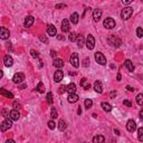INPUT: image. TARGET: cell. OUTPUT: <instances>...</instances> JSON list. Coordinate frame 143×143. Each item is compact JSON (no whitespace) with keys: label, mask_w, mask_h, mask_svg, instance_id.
<instances>
[{"label":"cell","mask_w":143,"mask_h":143,"mask_svg":"<svg viewBox=\"0 0 143 143\" xmlns=\"http://www.w3.org/2000/svg\"><path fill=\"white\" fill-rule=\"evenodd\" d=\"M107 42L111 45V46H113V47H120L121 45H122V40H121L119 37H116L115 35L108 36Z\"/></svg>","instance_id":"cell-1"},{"label":"cell","mask_w":143,"mask_h":143,"mask_svg":"<svg viewBox=\"0 0 143 143\" xmlns=\"http://www.w3.org/2000/svg\"><path fill=\"white\" fill-rule=\"evenodd\" d=\"M132 14H133V8L125 7L124 9L121 11V17H122L123 20H127V19H130V17L132 16Z\"/></svg>","instance_id":"cell-2"},{"label":"cell","mask_w":143,"mask_h":143,"mask_svg":"<svg viewBox=\"0 0 143 143\" xmlns=\"http://www.w3.org/2000/svg\"><path fill=\"white\" fill-rule=\"evenodd\" d=\"M11 126H12V120L10 117H6V120L1 123L0 130H1V132H5V131H7L8 129H10Z\"/></svg>","instance_id":"cell-3"},{"label":"cell","mask_w":143,"mask_h":143,"mask_svg":"<svg viewBox=\"0 0 143 143\" xmlns=\"http://www.w3.org/2000/svg\"><path fill=\"white\" fill-rule=\"evenodd\" d=\"M85 45H86V47L88 48L89 50L94 49V47H95V38L93 37V35H88V36H87Z\"/></svg>","instance_id":"cell-4"},{"label":"cell","mask_w":143,"mask_h":143,"mask_svg":"<svg viewBox=\"0 0 143 143\" xmlns=\"http://www.w3.org/2000/svg\"><path fill=\"white\" fill-rule=\"evenodd\" d=\"M103 26L105 27L106 29H113L115 27V20L113 18H106L105 20L103 21Z\"/></svg>","instance_id":"cell-5"},{"label":"cell","mask_w":143,"mask_h":143,"mask_svg":"<svg viewBox=\"0 0 143 143\" xmlns=\"http://www.w3.org/2000/svg\"><path fill=\"white\" fill-rule=\"evenodd\" d=\"M95 61H96V63L100 64V65H106V58H105V56H104L102 53H100V52L95 53Z\"/></svg>","instance_id":"cell-6"},{"label":"cell","mask_w":143,"mask_h":143,"mask_svg":"<svg viewBox=\"0 0 143 143\" xmlns=\"http://www.w3.org/2000/svg\"><path fill=\"white\" fill-rule=\"evenodd\" d=\"M69 61L74 67H76V68L80 67V58H78V55L76 54V53L72 54V56H70V58H69Z\"/></svg>","instance_id":"cell-7"},{"label":"cell","mask_w":143,"mask_h":143,"mask_svg":"<svg viewBox=\"0 0 143 143\" xmlns=\"http://www.w3.org/2000/svg\"><path fill=\"white\" fill-rule=\"evenodd\" d=\"M12 81H14L15 84H20L21 82L25 81V75H23L22 73H17V74H15V75H14Z\"/></svg>","instance_id":"cell-8"},{"label":"cell","mask_w":143,"mask_h":143,"mask_svg":"<svg viewBox=\"0 0 143 143\" xmlns=\"http://www.w3.org/2000/svg\"><path fill=\"white\" fill-rule=\"evenodd\" d=\"M10 36V31L9 29H7L6 27H1L0 28V37H1V39H8Z\"/></svg>","instance_id":"cell-9"},{"label":"cell","mask_w":143,"mask_h":143,"mask_svg":"<svg viewBox=\"0 0 143 143\" xmlns=\"http://www.w3.org/2000/svg\"><path fill=\"white\" fill-rule=\"evenodd\" d=\"M9 117L11 119L12 121H18V120H19V117H20V113H19V111L17 110V108H15V110L10 111Z\"/></svg>","instance_id":"cell-10"},{"label":"cell","mask_w":143,"mask_h":143,"mask_svg":"<svg viewBox=\"0 0 143 143\" xmlns=\"http://www.w3.org/2000/svg\"><path fill=\"white\" fill-rule=\"evenodd\" d=\"M34 22H35V18H34L33 16H27L26 18H25V22H23V25H25L26 28H28V27L33 26Z\"/></svg>","instance_id":"cell-11"},{"label":"cell","mask_w":143,"mask_h":143,"mask_svg":"<svg viewBox=\"0 0 143 143\" xmlns=\"http://www.w3.org/2000/svg\"><path fill=\"white\" fill-rule=\"evenodd\" d=\"M63 77H64V73L61 69H57L54 74V81L56 83H59L61 81H63Z\"/></svg>","instance_id":"cell-12"},{"label":"cell","mask_w":143,"mask_h":143,"mask_svg":"<svg viewBox=\"0 0 143 143\" xmlns=\"http://www.w3.org/2000/svg\"><path fill=\"white\" fill-rule=\"evenodd\" d=\"M126 130L129 132H134L136 130V123L133 120H129L126 123Z\"/></svg>","instance_id":"cell-13"},{"label":"cell","mask_w":143,"mask_h":143,"mask_svg":"<svg viewBox=\"0 0 143 143\" xmlns=\"http://www.w3.org/2000/svg\"><path fill=\"white\" fill-rule=\"evenodd\" d=\"M61 30H63V33H69L70 26H69V21L67 19H64L61 21Z\"/></svg>","instance_id":"cell-14"},{"label":"cell","mask_w":143,"mask_h":143,"mask_svg":"<svg viewBox=\"0 0 143 143\" xmlns=\"http://www.w3.org/2000/svg\"><path fill=\"white\" fill-rule=\"evenodd\" d=\"M3 64H5V66H7V67H11V66L14 65V59H12V57L10 56V55H6V56L3 57Z\"/></svg>","instance_id":"cell-15"},{"label":"cell","mask_w":143,"mask_h":143,"mask_svg":"<svg viewBox=\"0 0 143 143\" xmlns=\"http://www.w3.org/2000/svg\"><path fill=\"white\" fill-rule=\"evenodd\" d=\"M47 34L49 36H57V29H56V27L54 26V25H48L47 26Z\"/></svg>","instance_id":"cell-16"},{"label":"cell","mask_w":143,"mask_h":143,"mask_svg":"<svg viewBox=\"0 0 143 143\" xmlns=\"http://www.w3.org/2000/svg\"><path fill=\"white\" fill-rule=\"evenodd\" d=\"M78 99H80V97H78V95L76 93H72V94H69V95H68V97H67V100H68V102H69V103H76V102L78 101Z\"/></svg>","instance_id":"cell-17"},{"label":"cell","mask_w":143,"mask_h":143,"mask_svg":"<svg viewBox=\"0 0 143 143\" xmlns=\"http://www.w3.org/2000/svg\"><path fill=\"white\" fill-rule=\"evenodd\" d=\"M94 89H95V92H97L100 94L103 92V85H102V83L100 81H96V82L94 83Z\"/></svg>","instance_id":"cell-18"},{"label":"cell","mask_w":143,"mask_h":143,"mask_svg":"<svg viewBox=\"0 0 143 143\" xmlns=\"http://www.w3.org/2000/svg\"><path fill=\"white\" fill-rule=\"evenodd\" d=\"M102 17V10L101 9H95L93 11V18L95 21H99Z\"/></svg>","instance_id":"cell-19"},{"label":"cell","mask_w":143,"mask_h":143,"mask_svg":"<svg viewBox=\"0 0 143 143\" xmlns=\"http://www.w3.org/2000/svg\"><path fill=\"white\" fill-rule=\"evenodd\" d=\"M124 66L127 68V70L129 72H134V64L132 63V61H130V59H126L124 63Z\"/></svg>","instance_id":"cell-20"},{"label":"cell","mask_w":143,"mask_h":143,"mask_svg":"<svg viewBox=\"0 0 143 143\" xmlns=\"http://www.w3.org/2000/svg\"><path fill=\"white\" fill-rule=\"evenodd\" d=\"M81 86H82L84 89L91 88V84H89V82L86 80V78H82V80H81Z\"/></svg>","instance_id":"cell-21"},{"label":"cell","mask_w":143,"mask_h":143,"mask_svg":"<svg viewBox=\"0 0 143 143\" xmlns=\"http://www.w3.org/2000/svg\"><path fill=\"white\" fill-rule=\"evenodd\" d=\"M76 41H77V46L80 47V48H82L83 46L85 45V39H84V37H83L82 35H78L77 36V39H76Z\"/></svg>","instance_id":"cell-22"},{"label":"cell","mask_w":143,"mask_h":143,"mask_svg":"<svg viewBox=\"0 0 143 143\" xmlns=\"http://www.w3.org/2000/svg\"><path fill=\"white\" fill-rule=\"evenodd\" d=\"M0 94L5 97H8V99H14V94L10 93V92H8V91H6L5 88H2L1 91H0Z\"/></svg>","instance_id":"cell-23"},{"label":"cell","mask_w":143,"mask_h":143,"mask_svg":"<svg viewBox=\"0 0 143 143\" xmlns=\"http://www.w3.org/2000/svg\"><path fill=\"white\" fill-rule=\"evenodd\" d=\"M78 19H80V16H78L77 12H74V14L70 15V21H72V23L76 25L78 22Z\"/></svg>","instance_id":"cell-24"},{"label":"cell","mask_w":143,"mask_h":143,"mask_svg":"<svg viewBox=\"0 0 143 143\" xmlns=\"http://www.w3.org/2000/svg\"><path fill=\"white\" fill-rule=\"evenodd\" d=\"M54 66H55V67H57V68L63 67V66H64V61H63V59H61V58H55L54 59Z\"/></svg>","instance_id":"cell-25"},{"label":"cell","mask_w":143,"mask_h":143,"mask_svg":"<svg viewBox=\"0 0 143 143\" xmlns=\"http://www.w3.org/2000/svg\"><path fill=\"white\" fill-rule=\"evenodd\" d=\"M105 141V138L103 135H96L93 138V142L94 143H103Z\"/></svg>","instance_id":"cell-26"},{"label":"cell","mask_w":143,"mask_h":143,"mask_svg":"<svg viewBox=\"0 0 143 143\" xmlns=\"http://www.w3.org/2000/svg\"><path fill=\"white\" fill-rule=\"evenodd\" d=\"M67 92L69 94L75 93V92H76V85L74 84V83H70V84H68L67 85Z\"/></svg>","instance_id":"cell-27"},{"label":"cell","mask_w":143,"mask_h":143,"mask_svg":"<svg viewBox=\"0 0 143 143\" xmlns=\"http://www.w3.org/2000/svg\"><path fill=\"white\" fill-rule=\"evenodd\" d=\"M102 108H103L105 112H111V111H112V105L106 103V102H103V103H102Z\"/></svg>","instance_id":"cell-28"},{"label":"cell","mask_w":143,"mask_h":143,"mask_svg":"<svg viewBox=\"0 0 143 143\" xmlns=\"http://www.w3.org/2000/svg\"><path fill=\"white\" fill-rule=\"evenodd\" d=\"M135 101H136V103H138L139 105H141V106L143 105V93L138 94V96H136Z\"/></svg>","instance_id":"cell-29"},{"label":"cell","mask_w":143,"mask_h":143,"mask_svg":"<svg viewBox=\"0 0 143 143\" xmlns=\"http://www.w3.org/2000/svg\"><path fill=\"white\" fill-rule=\"evenodd\" d=\"M58 130L59 131H65L66 130V122L64 120H61L58 123Z\"/></svg>","instance_id":"cell-30"},{"label":"cell","mask_w":143,"mask_h":143,"mask_svg":"<svg viewBox=\"0 0 143 143\" xmlns=\"http://www.w3.org/2000/svg\"><path fill=\"white\" fill-rule=\"evenodd\" d=\"M84 105H85V107H86V108L92 107V106H93V101H92L91 99H86V100H85V102H84Z\"/></svg>","instance_id":"cell-31"},{"label":"cell","mask_w":143,"mask_h":143,"mask_svg":"<svg viewBox=\"0 0 143 143\" xmlns=\"http://www.w3.org/2000/svg\"><path fill=\"white\" fill-rule=\"evenodd\" d=\"M46 99H47V103H48V104H53L54 100H53V94L50 93V92H49V93H47Z\"/></svg>","instance_id":"cell-32"},{"label":"cell","mask_w":143,"mask_h":143,"mask_svg":"<svg viewBox=\"0 0 143 143\" xmlns=\"http://www.w3.org/2000/svg\"><path fill=\"white\" fill-rule=\"evenodd\" d=\"M138 139L139 141H143V127H140L138 130Z\"/></svg>","instance_id":"cell-33"},{"label":"cell","mask_w":143,"mask_h":143,"mask_svg":"<svg viewBox=\"0 0 143 143\" xmlns=\"http://www.w3.org/2000/svg\"><path fill=\"white\" fill-rule=\"evenodd\" d=\"M68 39H69V41H75L77 39V35L75 33H70L69 36H68Z\"/></svg>","instance_id":"cell-34"},{"label":"cell","mask_w":143,"mask_h":143,"mask_svg":"<svg viewBox=\"0 0 143 143\" xmlns=\"http://www.w3.org/2000/svg\"><path fill=\"white\" fill-rule=\"evenodd\" d=\"M136 36H138L139 38L143 37V28H141V27H138V28H136Z\"/></svg>","instance_id":"cell-35"},{"label":"cell","mask_w":143,"mask_h":143,"mask_svg":"<svg viewBox=\"0 0 143 143\" xmlns=\"http://www.w3.org/2000/svg\"><path fill=\"white\" fill-rule=\"evenodd\" d=\"M47 125H48V127H49L50 130H54L55 127H56V123H55L53 120H52V121H49V122L47 123Z\"/></svg>","instance_id":"cell-36"},{"label":"cell","mask_w":143,"mask_h":143,"mask_svg":"<svg viewBox=\"0 0 143 143\" xmlns=\"http://www.w3.org/2000/svg\"><path fill=\"white\" fill-rule=\"evenodd\" d=\"M50 116H52L53 119H56V117H58V114H57V111L55 110L54 107L52 108V112H50Z\"/></svg>","instance_id":"cell-37"},{"label":"cell","mask_w":143,"mask_h":143,"mask_svg":"<svg viewBox=\"0 0 143 143\" xmlns=\"http://www.w3.org/2000/svg\"><path fill=\"white\" fill-rule=\"evenodd\" d=\"M30 54H31V56H33L34 58H38V57H39V55H38V52H36L35 49H31V50H30Z\"/></svg>","instance_id":"cell-38"},{"label":"cell","mask_w":143,"mask_h":143,"mask_svg":"<svg viewBox=\"0 0 143 143\" xmlns=\"http://www.w3.org/2000/svg\"><path fill=\"white\" fill-rule=\"evenodd\" d=\"M123 104H124L125 106H127V107H131L132 106V103L129 101V100H124V101H123Z\"/></svg>","instance_id":"cell-39"},{"label":"cell","mask_w":143,"mask_h":143,"mask_svg":"<svg viewBox=\"0 0 143 143\" xmlns=\"http://www.w3.org/2000/svg\"><path fill=\"white\" fill-rule=\"evenodd\" d=\"M41 88H42V83L40 82L39 84H38V86H37V88H36V89H37V91L39 92V93H42V92H44V91H42Z\"/></svg>","instance_id":"cell-40"},{"label":"cell","mask_w":143,"mask_h":143,"mask_svg":"<svg viewBox=\"0 0 143 143\" xmlns=\"http://www.w3.org/2000/svg\"><path fill=\"white\" fill-rule=\"evenodd\" d=\"M66 91H67V86H64L63 85V86L59 87V93H64V92H66Z\"/></svg>","instance_id":"cell-41"},{"label":"cell","mask_w":143,"mask_h":143,"mask_svg":"<svg viewBox=\"0 0 143 143\" xmlns=\"http://www.w3.org/2000/svg\"><path fill=\"white\" fill-rule=\"evenodd\" d=\"M56 9H61V8H66V5L65 3H58V5H56Z\"/></svg>","instance_id":"cell-42"},{"label":"cell","mask_w":143,"mask_h":143,"mask_svg":"<svg viewBox=\"0 0 143 143\" xmlns=\"http://www.w3.org/2000/svg\"><path fill=\"white\" fill-rule=\"evenodd\" d=\"M133 2V0H122V3L123 5H130V3Z\"/></svg>","instance_id":"cell-43"},{"label":"cell","mask_w":143,"mask_h":143,"mask_svg":"<svg viewBox=\"0 0 143 143\" xmlns=\"http://www.w3.org/2000/svg\"><path fill=\"white\" fill-rule=\"evenodd\" d=\"M88 61H89L88 58H85V61H84V66H85V67H87V66H88Z\"/></svg>","instance_id":"cell-44"},{"label":"cell","mask_w":143,"mask_h":143,"mask_svg":"<svg viewBox=\"0 0 143 143\" xmlns=\"http://www.w3.org/2000/svg\"><path fill=\"white\" fill-rule=\"evenodd\" d=\"M40 40H41V41H44V42H47V41H48V40H47V38L46 37H42V36H40Z\"/></svg>","instance_id":"cell-45"},{"label":"cell","mask_w":143,"mask_h":143,"mask_svg":"<svg viewBox=\"0 0 143 143\" xmlns=\"http://www.w3.org/2000/svg\"><path fill=\"white\" fill-rule=\"evenodd\" d=\"M57 39H58V40H64V36H61V35H57Z\"/></svg>","instance_id":"cell-46"},{"label":"cell","mask_w":143,"mask_h":143,"mask_svg":"<svg viewBox=\"0 0 143 143\" xmlns=\"http://www.w3.org/2000/svg\"><path fill=\"white\" fill-rule=\"evenodd\" d=\"M140 119H141V120L143 121V108H142V110L140 111Z\"/></svg>","instance_id":"cell-47"},{"label":"cell","mask_w":143,"mask_h":143,"mask_svg":"<svg viewBox=\"0 0 143 143\" xmlns=\"http://www.w3.org/2000/svg\"><path fill=\"white\" fill-rule=\"evenodd\" d=\"M126 88H127V89H129V91H130V92H134V91H135V89H134V88H133V87H131V86H126Z\"/></svg>","instance_id":"cell-48"},{"label":"cell","mask_w":143,"mask_h":143,"mask_svg":"<svg viewBox=\"0 0 143 143\" xmlns=\"http://www.w3.org/2000/svg\"><path fill=\"white\" fill-rule=\"evenodd\" d=\"M50 55H52V56L53 57H54V56H56V52H55V50H50Z\"/></svg>","instance_id":"cell-49"},{"label":"cell","mask_w":143,"mask_h":143,"mask_svg":"<svg viewBox=\"0 0 143 143\" xmlns=\"http://www.w3.org/2000/svg\"><path fill=\"white\" fill-rule=\"evenodd\" d=\"M115 95H116V92H115V91H113L112 93H111V97H112V99H113V97H114Z\"/></svg>","instance_id":"cell-50"},{"label":"cell","mask_w":143,"mask_h":143,"mask_svg":"<svg viewBox=\"0 0 143 143\" xmlns=\"http://www.w3.org/2000/svg\"><path fill=\"white\" fill-rule=\"evenodd\" d=\"M14 107H15V108H18V107H19V104L17 103V102H15V103H14Z\"/></svg>","instance_id":"cell-51"},{"label":"cell","mask_w":143,"mask_h":143,"mask_svg":"<svg viewBox=\"0 0 143 143\" xmlns=\"http://www.w3.org/2000/svg\"><path fill=\"white\" fill-rule=\"evenodd\" d=\"M26 87H27L26 84H21L20 86H19V88H26Z\"/></svg>","instance_id":"cell-52"},{"label":"cell","mask_w":143,"mask_h":143,"mask_svg":"<svg viewBox=\"0 0 143 143\" xmlns=\"http://www.w3.org/2000/svg\"><path fill=\"white\" fill-rule=\"evenodd\" d=\"M2 115L7 117V110H3V111H2Z\"/></svg>","instance_id":"cell-53"},{"label":"cell","mask_w":143,"mask_h":143,"mask_svg":"<svg viewBox=\"0 0 143 143\" xmlns=\"http://www.w3.org/2000/svg\"><path fill=\"white\" fill-rule=\"evenodd\" d=\"M121 77H122V76H121V74L119 73L117 74V81H121Z\"/></svg>","instance_id":"cell-54"},{"label":"cell","mask_w":143,"mask_h":143,"mask_svg":"<svg viewBox=\"0 0 143 143\" xmlns=\"http://www.w3.org/2000/svg\"><path fill=\"white\" fill-rule=\"evenodd\" d=\"M114 132H115V134H117V135H120V131H119V130L115 129V130H114Z\"/></svg>","instance_id":"cell-55"},{"label":"cell","mask_w":143,"mask_h":143,"mask_svg":"<svg viewBox=\"0 0 143 143\" xmlns=\"http://www.w3.org/2000/svg\"><path fill=\"white\" fill-rule=\"evenodd\" d=\"M14 142H15L14 140H7L6 141V143H14Z\"/></svg>","instance_id":"cell-56"},{"label":"cell","mask_w":143,"mask_h":143,"mask_svg":"<svg viewBox=\"0 0 143 143\" xmlns=\"http://www.w3.org/2000/svg\"><path fill=\"white\" fill-rule=\"evenodd\" d=\"M77 114H78V115H81V114H82V110H81V107L78 108V111H77Z\"/></svg>","instance_id":"cell-57"}]
</instances>
